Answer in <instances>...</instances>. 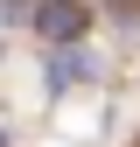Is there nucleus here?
<instances>
[{
    "mask_svg": "<svg viewBox=\"0 0 140 147\" xmlns=\"http://www.w3.org/2000/svg\"><path fill=\"white\" fill-rule=\"evenodd\" d=\"M0 147H7V133H0Z\"/></svg>",
    "mask_w": 140,
    "mask_h": 147,
    "instance_id": "obj_3",
    "label": "nucleus"
},
{
    "mask_svg": "<svg viewBox=\"0 0 140 147\" xmlns=\"http://www.w3.org/2000/svg\"><path fill=\"white\" fill-rule=\"evenodd\" d=\"M84 77H91V56H84V49H56V56H49V91H70Z\"/></svg>",
    "mask_w": 140,
    "mask_h": 147,
    "instance_id": "obj_2",
    "label": "nucleus"
},
{
    "mask_svg": "<svg viewBox=\"0 0 140 147\" xmlns=\"http://www.w3.org/2000/svg\"><path fill=\"white\" fill-rule=\"evenodd\" d=\"M28 21H35V35H42V42L77 49V42H84V28H91V14H84V0H42Z\"/></svg>",
    "mask_w": 140,
    "mask_h": 147,
    "instance_id": "obj_1",
    "label": "nucleus"
}]
</instances>
